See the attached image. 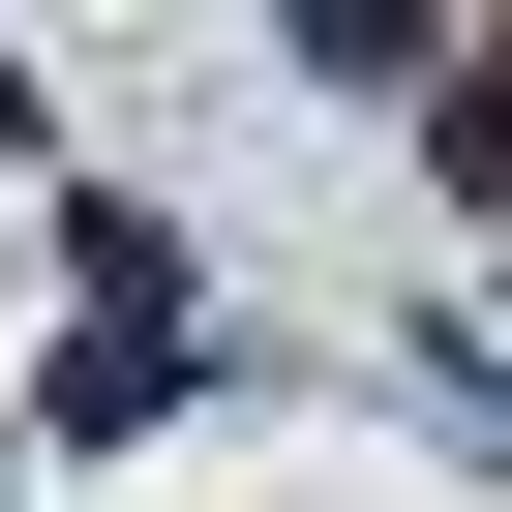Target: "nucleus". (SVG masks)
<instances>
[{"label": "nucleus", "instance_id": "nucleus-1", "mask_svg": "<svg viewBox=\"0 0 512 512\" xmlns=\"http://www.w3.org/2000/svg\"><path fill=\"white\" fill-rule=\"evenodd\" d=\"M272 31H302V61H362V91H392V61L452 91V0H272Z\"/></svg>", "mask_w": 512, "mask_h": 512}, {"label": "nucleus", "instance_id": "nucleus-2", "mask_svg": "<svg viewBox=\"0 0 512 512\" xmlns=\"http://www.w3.org/2000/svg\"><path fill=\"white\" fill-rule=\"evenodd\" d=\"M422 151H452V181H482V211H512V31H482V61H452V91H422Z\"/></svg>", "mask_w": 512, "mask_h": 512}]
</instances>
